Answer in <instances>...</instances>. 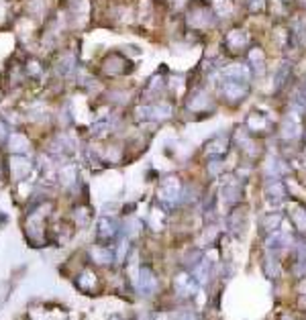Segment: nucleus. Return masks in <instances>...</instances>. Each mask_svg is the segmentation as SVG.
<instances>
[{"mask_svg": "<svg viewBox=\"0 0 306 320\" xmlns=\"http://www.w3.org/2000/svg\"><path fill=\"white\" fill-rule=\"evenodd\" d=\"M29 149H31L29 139L25 137V135H21V133H15L11 137V151L16 153V155H25V153H29Z\"/></svg>", "mask_w": 306, "mask_h": 320, "instance_id": "f257e3e1", "label": "nucleus"}, {"mask_svg": "<svg viewBox=\"0 0 306 320\" xmlns=\"http://www.w3.org/2000/svg\"><path fill=\"white\" fill-rule=\"evenodd\" d=\"M6 137H8V129H6V124L0 121V143H4Z\"/></svg>", "mask_w": 306, "mask_h": 320, "instance_id": "f03ea898", "label": "nucleus"}]
</instances>
